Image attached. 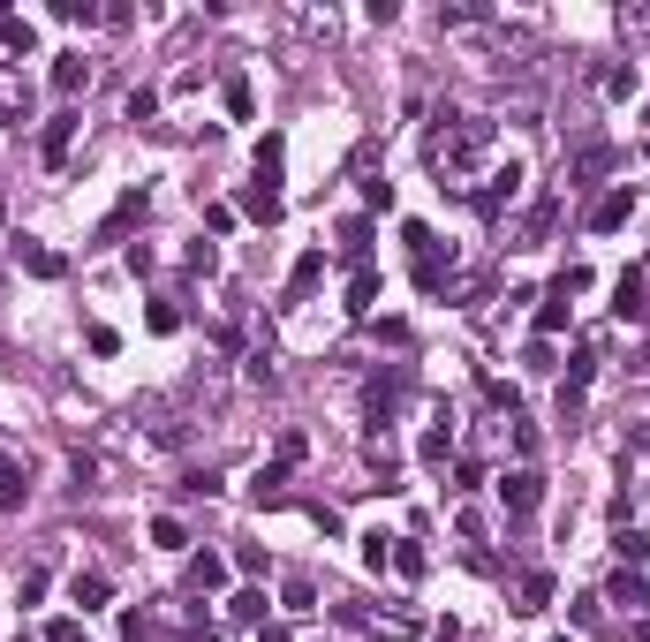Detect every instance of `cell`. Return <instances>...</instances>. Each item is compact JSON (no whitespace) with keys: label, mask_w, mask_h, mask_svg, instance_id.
<instances>
[{"label":"cell","mask_w":650,"mask_h":642,"mask_svg":"<svg viewBox=\"0 0 650 642\" xmlns=\"http://www.w3.org/2000/svg\"><path fill=\"white\" fill-rule=\"evenodd\" d=\"M280 491H288V461H265V469L250 476V499L265 507V499H280Z\"/></svg>","instance_id":"4fadbf2b"},{"label":"cell","mask_w":650,"mask_h":642,"mask_svg":"<svg viewBox=\"0 0 650 642\" xmlns=\"http://www.w3.org/2000/svg\"><path fill=\"white\" fill-rule=\"evenodd\" d=\"M318 280H325V250H303V257H295V272H288V303H303Z\"/></svg>","instance_id":"8992f818"},{"label":"cell","mask_w":650,"mask_h":642,"mask_svg":"<svg viewBox=\"0 0 650 642\" xmlns=\"http://www.w3.org/2000/svg\"><path fill=\"white\" fill-rule=\"evenodd\" d=\"M0 220H8V197H0Z\"/></svg>","instance_id":"836d02e7"},{"label":"cell","mask_w":650,"mask_h":642,"mask_svg":"<svg viewBox=\"0 0 650 642\" xmlns=\"http://www.w3.org/2000/svg\"><path fill=\"white\" fill-rule=\"evenodd\" d=\"M560 642H567V635H560Z\"/></svg>","instance_id":"e575fe53"},{"label":"cell","mask_w":650,"mask_h":642,"mask_svg":"<svg viewBox=\"0 0 650 642\" xmlns=\"http://www.w3.org/2000/svg\"><path fill=\"white\" fill-rule=\"evenodd\" d=\"M220 582H227V559H220V552H197V559H189V590H220Z\"/></svg>","instance_id":"7c38bea8"},{"label":"cell","mask_w":650,"mask_h":642,"mask_svg":"<svg viewBox=\"0 0 650 642\" xmlns=\"http://www.w3.org/2000/svg\"><path fill=\"white\" fill-rule=\"evenodd\" d=\"M227 620H242V627H265V590H242L235 605H227Z\"/></svg>","instance_id":"ac0fdd59"},{"label":"cell","mask_w":650,"mask_h":642,"mask_svg":"<svg viewBox=\"0 0 650 642\" xmlns=\"http://www.w3.org/2000/svg\"><path fill=\"white\" fill-rule=\"evenodd\" d=\"M484 144H492V121H462L454 136H439V159H446V167H469Z\"/></svg>","instance_id":"3957f363"},{"label":"cell","mask_w":650,"mask_h":642,"mask_svg":"<svg viewBox=\"0 0 650 642\" xmlns=\"http://www.w3.org/2000/svg\"><path fill=\"white\" fill-rule=\"evenodd\" d=\"M567 325V288L552 280V295H545V310H537V333H560Z\"/></svg>","instance_id":"e0dca14e"},{"label":"cell","mask_w":650,"mask_h":642,"mask_svg":"<svg viewBox=\"0 0 650 642\" xmlns=\"http://www.w3.org/2000/svg\"><path fill=\"white\" fill-rule=\"evenodd\" d=\"M567 612H575V627H598V620H605V597H575Z\"/></svg>","instance_id":"f546056e"},{"label":"cell","mask_w":650,"mask_h":642,"mask_svg":"<svg viewBox=\"0 0 650 642\" xmlns=\"http://www.w3.org/2000/svg\"><path fill=\"white\" fill-rule=\"evenodd\" d=\"M416 454H424V461H431V469H439V461H446V454H454V439H446V423H439V431H424V446H416Z\"/></svg>","instance_id":"4316f807"},{"label":"cell","mask_w":650,"mask_h":642,"mask_svg":"<svg viewBox=\"0 0 650 642\" xmlns=\"http://www.w3.org/2000/svg\"><path fill=\"white\" fill-rule=\"evenodd\" d=\"M499 507H507V514H537V507H545V476H537V469H507V476H499Z\"/></svg>","instance_id":"7a4b0ae2"},{"label":"cell","mask_w":650,"mask_h":642,"mask_svg":"<svg viewBox=\"0 0 650 642\" xmlns=\"http://www.w3.org/2000/svg\"><path fill=\"white\" fill-rule=\"evenodd\" d=\"M341 257H348V265H363V257H371V220H348V227H341Z\"/></svg>","instance_id":"2e32d148"},{"label":"cell","mask_w":650,"mask_h":642,"mask_svg":"<svg viewBox=\"0 0 650 642\" xmlns=\"http://www.w3.org/2000/svg\"><path fill=\"white\" fill-rule=\"evenodd\" d=\"M16 265H23V272H31V280H61V257H53V250H46V242H31V235H23V242H16Z\"/></svg>","instance_id":"5b68a950"},{"label":"cell","mask_w":650,"mask_h":642,"mask_svg":"<svg viewBox=\"0 0 650 642\" xmlns=\"http://www.w3.org/2000/svg\"><path fill=\"white\" fill-rule=\"evenodd\" d=\"M152 544H167V552H182V544H189V529L174 522V514H159V522H152Z\"/></svg>","instance_id":"603a6c76"},{"label":"cell","mask_w":650,"mask_h":642,"mask_svg":"<svg viewBox=\"0 0 650 642\" xmlns=\"http://www.w3.org/2000/svg\"><path fill=\"white\" fill-rule=\"evenodd\" d=\"M227 114L250 121V76H227Z\"/></svg>","instance_id":"484cf974"},{"label":"cell","mask_w":650,"mask_h":642,"mask_svg":"<svg viewBox=\"0 0 650 642\" xmlns=\"http://www.w3.org/2000/svg\"><path fill=\"white\" fill-rule=\"evenodd\" d=\"M401 401H409V363H386V371L363 386V416H371V423H394Z\"/></svg>","instance_id":"6da1fadb"},{"label":"cell","mask_w":650,"mask_h":642,"mask_svg":"<svg viewBox=\"0 0 650 642\" xmlns=\"http://www.w3.org/2000/svg\"><path fill=\"white\" fill-rule=\"evenodd\" d=\"M552 605V575H522V605L514 612H545Z\"/></svg>","instance_id":"d6986e66"},{"label":"cell","mask_w":650,"mask_h":642,"mask_svg":"<svg viewBox=\"0 0 650 642\" xmlns=\"http://www.w3.org/2000/svg\"><path fill=\"white\" fill-rule=\"evenodd\" d=\"M38 597H46V567H31V575L16 582V605H38Z\"/></svg>","instance_id":"f1b7e54d"},{"label":"cell","mask_w":650,"mask_h":642,"mask_svg":"<svg viewBox=\"0 0 650 642\" xmlns=\"http://www.w3.org/2000/svg\"><path fill=\"white\" fill-rule=\"evenodd\" d=\"M288 612H318V590H310V575L288 582Z\"/></svg>","instance_id":"83f0119b"},{"label":"cell","mask_w":650,"mask_h":642,"mask_svg":"<svg viewBox=\"0 0 650 642\" xmlns=\"http://www.w3.org/2000/svg\"><path fill=\"white\" fill-rule=\"evenodd\" d=\"M69 590H76V605H84V612H91V605H106V590H114V582H106V575H76V582H69Z\"/></svg>","instance_id":"44dd1931"},{"label":"cell","mask_w":650,"mask_h":642,"mask_svg":"<svg viewBox=\"0 0 650 642\" xmlns=\"http://www.w3.org/2000/svg\"><path fill=\"white\" fill-rule=\"evenodd\" d=\"M23 53H31V23H16L0 8V61H23Z\"/></svg>","instance_id":"8fae6325"},{"label":"cell","mask_w":650,"mask_h":642,"mask_svg":"<svg viewBox=\"0 0 650 642\" xmlns=\"http://www.w3.org/2000/svg\"><path fill=\"white\" fill-rule=\"evenodd\" d=\"M257 642H295V635H288V627H257Z\"/></svg>","instance_id":"1f68e13d"},{"label":"cell","mask_w":650,"mask_h":642,"mask_svg":"<svg viewBox=\"0 0 650 642\" xmlns=\"http://www.w3.org/2000/svg\"><path fill=\"white\" fill-rule=\"evenodd\" d=\"M386 559H394V537H363V567L371 575H386Z\"/></svg>","instance_id":"d4e9b609"},{"label":"cell","mask_w":650,"mask_h":642,"mask_svg":"<svg viewBox=\"0 0 650 642\" xmlns=\"http://www.w3.org/2000/svg\"><path fill=\"white\" fill-rule=\"evenodd\" d=\"M46 642H84V620H53V627H46Z\"/></svg>","instance_id":"4dcf8cb0"},{"label":"cell","mask_w":650,"mask_h":642,"mask_svg":"<svg viewBox=\"0 0 650 642\" xmlns=\"http://www.w3.org/2000/svg\"><path fill=\"white\" fill-rule=\"evenodd\" d=\"M31 499V484H23V469H0V507H23Z\"/></svg>","instance_id":"cb8c5ba5"},{"label":"cell","mask_w":650,"mask_h":642,"mask_svg":"<svg viewBox=\"0 0 650 642\" xmlns=\"http://www.w3.org/2000/svg\"><path fill=\"white\" fill-rule=\"evenodd\" d=\"M76 121H84V114H53V121H46V167H61V159H69Z\"/></svg>","instance_id":"ba28073f"},{"label":"cell","mask_w":650,"mask_h":642,"mask_svg":"<svg viewBox=\"0 0 650 642\" xmlns=\"http://www.w3.org/2000/svg\"><path fill=\"white\" fill-rule=\"evenodd\" d=\"M514 189H522V167H514V159H507V167H492V189H484V212H499V204H507Z\"/></svg>","instance_id":"5bb4252c"},{"label":"cell","mask_w":650,"mask_h":642,"mask_svg":"<svg viewBox=\"0 0 650 642\" xmlns=\"http://www.w3.org/2000/svg\"><path fill=\"white\" fill-rule=\"evenodd\" d=\"M628 212H635V189H605V197L590 204V227H598V235H613V227H628Z\"/></svg>","instance_id":"277c9868"},{"label":"cell","mask_w":650,"mask_h":642,"mask_svg":"<svg viewBox=\"0 0 650 642\" xmlns=\"http://www.w3.org/2000/svg\"><path fill=\"white\" fill-rule=\"evenodd\" d=\"M605 167H613V152H605V144H590V152H582V159H575V182H598V174H605Z\"/></svg>","instance_id":"7402d4cb"},{"label":"cell","mask_w":650,"mask_h":642,"mask_svg":"<svg viewBox=\"0 0 650 642\" xmlns=\"http://www.w3.org/2000/svg\"><path fill=\"white\" fill-rule=\"evenodd\" d=\"M378 303V272H356V280H348V310H356V318H363V310H371Z\"/></svg>","instance_id":"ffe728a7"},{"label":"cell","mask_w":650,"mask_h":642,"mask_svg":"<svg viewBox=\"0 0 650 642\" xmlns=\"http://www.w3.org/2000/svg\"><path fill=\"white\" fill-rule=\"evenodd\" d=\"M605 605H628V612H650V582H643V575H628V567H620V575H613V590H605Z\"/></svg>","instance_id":"52a82bcc"},{"label":"cell","mask_w":650,"mask_h":642,"mask_svg":"<svg viewBox=\"0 0 650 642\" xmlns=\"http://www.w3.org/2000/svg\"><path fill=\"white\" fill-rule=\"evenodd\" d=\"M91 84V68H84V53H61V61H53V91H61V99H76V91Z\"/></svg>","instance_id":"9c48e42d"},{"label":"cell","mask_w":650,"mask_h":642,"mask_svg":"<svg viewBox=\"0 0 650 642\" xmlns=\"http://www.w3.org/2000/svg\"><path fill=\"white\" fill-rule=\"evenodd\" d=\"M189 642H220V635H212V627H197V635H189Z\"/></svg>","instance_id":"d6a6232c"},{"label":"cell","mask_w":650,"mask_h":642,"mask_svg":"<svg viewBox=\"0 0 650 642\" xmlns=\"http://www.w3.org/2000/svg\"><path fill=\"white\" fill-rule=\"evenodd\" d=\"M129 220H144V189H129V197L114 204V220L99 227V242H114V235H121V227H129Z\"/></svg>","instance_id":"9a60e30c"},{"label":"cell","mask_w":650,"mask_h":642,"mask_svg":"<svg viewBox=\"0 0 650 642\" xmlns=\"http://www.w3.org/2000/svg\"><path fill=\"white\" fill-rule=\"evenodd\" d=\"M613 318H643V272H620L613 280Z\"/></svg>","instance_id":"30bf717a"}]
</instances>
